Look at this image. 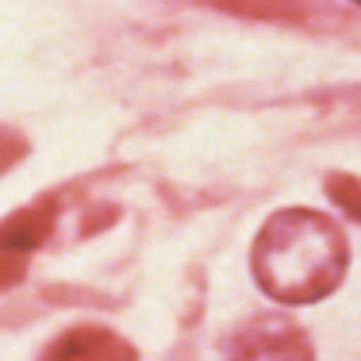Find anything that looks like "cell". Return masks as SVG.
<instances>
[{
	"label": "cell",
	"mask_w": 361,
	"mask_h": 361,
	"mask_svg": "<svg viewBox=\"0 0 361 361\" xmlns=\"http://www.w3.org/2000/svg\"><path fill=\"white\" fill-rule=\"evenodd\" d=\"M42 361H139V354H135V346L123 334L97 326V323H85V326H70L66 334H58L47 346Z\"/></svg>",
	"instance_id": "3957f363"
},
{
	"label": "cell",
	"mask_w": 361,
	"mask_h": 361,
	"mask_svg": "<svg viewBox=\"0 0 361 361\" xmlns=\"http://www.w3.org/2000/svg\"><path fill=\"white\" fill-rule=\"evenodd\" d=\"M326 188H331V196L350 212V216H357V177L354 173H334L326 180Z\"/></svg>",
	"instance_id": "52a82bcc"
},
{
	"label": "cell",
	"mask_w": 361,
	"mask_h": 361,
	"mask_svg": "<svg viewBox=\"0 0 361 361\" xmlns=\"http://www.w3.org/2000/svg\"><path fill=\"white\" fill-rule=\"evenodd\" d=\"M254 277L281 304H315L342 285L350 243L334 219L312 208L273 212L254 238Z\"/></svg>",
	"instance_id": "6da1fadb"
},
{
	"label": "cell",
	"mask_w": 361,
	"mask_h": 361,
	"mask_svg": "<svg viewBox=\"0 0 361 361\" xmlns=\"http://www.w3.org/2000/svg\"><path fill=\"white\" fill-rule=\"evenodd\" d=\"M231 361H315L312 338L296 319L277 312L254 315L231 334L227 342Z\"/></svg>",
	"instance_id": "7a4b0ae2"
},
{
	"label": "cell",
	"mask_w": 361,
	"mask_h": 361,
	"mask_svg": "<svg viewBox=\"0 0 361 361\" xmlns=\"http://www.w3.org/2000/svg\"><path fill=\"white\" fill-rule=\"evenodd\" d=\"M54 219H58L54 196H47V200H35V204H27V208L12 212L8 219H0V250L16 254V257H31L50 238Z\"/></svg>",
	"instance_id": "277c9868"
},
{
	"label": "cell",
	"mask_w": 361,
	"mask_h": 361,
	"mask_svg": "<svg viewBox=\"0 0 361 361\" xmlns=\"http://www.w3.org/2000/svg\"><path fill=\"white\" fill-rule=\"evenodd\" d=\"M200 4L265 23H312L319 12H326V0H200Z\"/></svg>",
	"instance_id": "5b68a950"
},
{
	"label": "cell",
	"mask_w": 361,
	"mask_h": 361,
	"mask_svg": "<svg viewBox=\"0 0 361 361\" xmlns=\"http://www.w3.org/2000/svg\"><path fill=\"white\" fill-rule=\"evenodd\" d=\"M23 273H27V257H16L0 250V292H8L12 285H20Z\"/></svg>",
	"instance_id": "ba28073f"
},
{
	"label": "cell",
	"mask_w": 361,
	"mask_h": 361,
	"mask_svg": "<svg viewBox=\"0 0 361 361\" xmlns=\"http://www.w3.org/2000/svg\"><path fill=\"white\" fill-rule=\"evenodd\" d=\"M23 158H27V139L20 131H12V127H0V173Z\"/></svg>",
	"instance_id": "8992f818"
}]
</instances>
